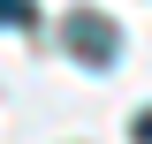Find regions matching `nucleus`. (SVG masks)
<instances>
[{
    "mask_svg": "<svg viewBox=\"0 0 152 144\" xmlns=\"http://www.w3.org/2000/svg\"><path fill=\"white\" fill-rule=\"evenodd\" d=\"M137 144H152V114H137Z\"/></svg>",
    "mask_w": 152,
    "mask_h": 144,
    "instance_id": "obj_3",
    "label": "nucleus"
},
{
    "mask_svg": "<svg viewBox=\"0 0 152 144\" xmlns=\"http://www.w3.org/2000/svg\"><path fill=\"white\" fill-rule=\"evenodd\" d=\"M31 23H38L31 0H0V31H31Z\"/></svg>",
    "mask_w": 152,
    "mask_h": 144,
    "instance_id": "obj_2",
    "label": "nucleus"
},
{
    "mask_svg": "<svg viewBox=\"0 0 152 144\" xmlns=\"http://www.w3.org/2000/svg\"><path fill=\"white\" fill-rule=\"evenodd\" d=\"M61 46H69L84 68H107V61H114V46H122V31H114L107 15H91V8H76V15L61 23Z\"/></svg>",
    "mask_w": 152,
    "mask_h": 144,
    "instance_id": "obj_1",
    "label": "nucleus"
}]
</instances>
